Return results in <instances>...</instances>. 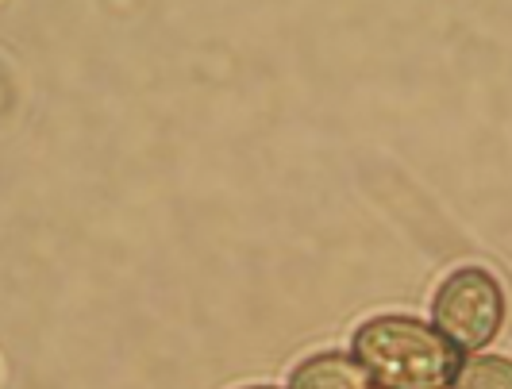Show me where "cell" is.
Segmentation results:
<instances>
[{
	"label": "cell",
	"instance_id": "1",
	"mask_svg": "<svg viewBox=\"0 0 512 389\" xmlns=\"http://www.w3.org/2000/svg\"><path fill=\"white\" fill-rule=\"evenodd\" d=\"M374 389H451L462 370V351L416 316H370L351 339Z\"/></svg>",
	"mask_w": 512,
	"mask_h": 389
},
{
	"label": "cell",
	"instance_id": "2",
	"mask_svg": "<svg viewBox=\"0 0 512 389\" xmlns=\"http://www.w3.org/2000/svg\"><path fill=\"white\" fill-rule=\"evenodd\" d=\"M505 289L482 266L455 270L432 297V328L462 355H482L505 328Z\"/></svg>",
	"mask_w": 512,
	"mask_h": 389
},
{
	"label": "cell",
	"instance_id": "3",
	"mask_svg": "<svg viewBox=\"0 0 512 389\" xmlns=\"http://www.w3.org/2000/svg\"><path fill=\"white\" fill-rule=\"evenodd\" d=\"M289 389H374L366 370L347 351H320L289 374Z\"/></svg>",
	"mask_w": 512,
	"mask_h": 389
},
{
	"label": "cell",
	"instance_id": "4",
	"mask_svg": "<svg viewBox=\"0 0 512 389\" xmlns=\"http://www.w3.org/2000/svg\"><path fill=\"white\" fill-rule=\"evenodd\" d=\"M451 389H512V359L505 355H466Z\"/></svg>",
	"mask_w": 512,
	"mask_h": 389
},
{
	"label": "cell",
	"instance_id": "5",
	"mask_svg": "<svg viewBox=\"0 0 512 389\" xmlns=\"http://www.w3.org/2000/svg\"><path fill=\"white\" fill-rule=\"evenodd\" d=\"M247 389H278V386H247Z\"/></svg>",
	"mask_w": 512,
	"mask_h": 389
}]
</instances>
